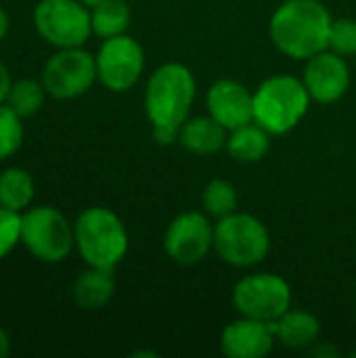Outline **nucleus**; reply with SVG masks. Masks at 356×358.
Segmentation results:
<instances>
[{
    "mask_svg": "<svg viewBox=\"0 0 356 358\" xmlns=\"http://www.w3.org/2000/svg\"><path fill=\"white\" fill-rule=\"evenodd\" d=\"M10 352V338L8 334L0 327V358H4Z\"/></svg>",
    "mask_w": 356,
    "mask_h": 358,
    "instance_id": "obj_28",
    "label": "nucleus"
},
{
    "mask_svg": "<svg viewBox=\"0 0 356 358\" xmlns=\"http://www.w3.org/2000/svg\"><path fill=\"white\" fill-rule=\"evenodd\" d=\"M21 243V214L0 206V260Z\"/></svg>",
    "mask_w": 356,
    "mask_h": 358,
    "instance_id": "obj_25",
    "label": "nucleus"
},
{
    "mask_svg": "<svg viewBox=\"0 0 356 358\" xmlns=\"http://www.w3.org/2000/svg\"><path fill=\"white\" fill-rule=\"evenodd\" d=\"M208 113L229 132L254 122V92L231 78L216 80L206 94Z\"/></svg>",
    "mask_w": 356,
    "mask_h": 358,
    "instance_id": "obj_13",
    "label": "nucleus"
},
{
    "mask_svg": "<svg viewBox=\"0 0 356 358\" xmlns=\"http://www.w3.org/2000/svg\"><path fill=\"white\" fill-rule=\"evenodd\" d=\"M214 252L229 266L252 268L269 256L271 233L260 218L237 210L214 224Z\"/></svg>",
    "mask_w": 356,
    "mask_h": 358,
    "instance_id": "obj_5",
    "label": "nucleus"
},
{
    "mask_svg": "<svg viewBox=\"0 0 356 358\" xmlns=\"http://www.w3.org/2000/svg\"><path fill=\"white\" fill-rule=\"evenodd\" d=\"M94 59L99 82L111 92L130 90L145 71V50L141 42L128 34L103 40Z\"/></svg>",
    "mask_w": 356,
    "mask_h": 358,
    "instance_id": "obj_10",
    "label": "nucleus"
},
{
    "mask_svg": "<svg viewBox=\"0 0 356 358\" xmlns=\"http://www.w3.org/2000/svg\"><path fill=\"white\" fill-rule=\"evenodd\" d=\"M130 19H132V13L126 0H105L97 4L94 8H90L92 34L103 40L126 34Z\"/></svg>",
    "mask_w": 356,
    "mask_h": 358,
    "instance_id": "obj_20",
    "label": "nucleus"
},
{
    "mask_svg": "<svg viewBox=\"0 0 356 358\" xmlns=\"http://www.w3.org/2000/svg\"><path fill=\"white\" fill-rule=\"evenodd\" d=\"M21 243L40 262H63L76 248L73 224L52 206L31 208L21 214Z\"/></svg>",
    "mask_w": 356,
    "mask_h": 358,
    "instance_id": "obj_6",
    "label": "nucleus"
},
{
    "mask_svg": "<svg viewBox=\"0 0 356 358\" xmlns=\"http://www.w3.org/2000/svg\"><path fill=\"white\" fill-rule=\"evenodd\" d=\"M34 178L23 168H6L0 174V206L13 212H23L34 201Z\"/></svg>",
    "mask_w": 356,
    "mask_h": 358,
    "instance_id": "obj_19",
    "label": "nucleus"
},
{
    "mask_svg": "<svg viewBox=\"0 0 356 358\" xmlns=\"http://www.w3.org/2000/svg\"><path fill=\"white\" fill-rule=\"evenodd\" d=\"M23 117L6 103H0V162L15 155L23 143Z\"/></svg>",
    "mask_w": 356,
    "mask_h": 358,
    "instance_id": "obj_23",
    "label": "nucleus"
},
{
    "mask_svg": "<svg viewBox=\"0 0 356 358\" xmlns=\"http://www.w3.org/2000/svg\"><path fill=\"white\" fill-rule=\"evenodd\" d=\"M73 239L80 258L88 266L113 271L128 254V231L122 218L103 206L86 208L73 222Z\"/></svg>",
    "mask_w": 356,
    "mask_h": 358,
    "instance_id": "obj_3",
    "label": "nucleus"
},
{
    "mask_svg": "<svg viewBox=\"0 0 356 358\" xmlns=\"http://www.w3.org/2000/svg\"><path fill=\"white\" fill-rule=\"evenodd\" d=\"M197 96V80L183 63H164L147 80L145 113L151 130H180Z\"/></svg>",
    "mask_w": 356,
    "mask_h": 358,
    "instance_id": "obj_2",
    "label": "nucleus"
},
{
    "mask_svg": "<svg viewBox=\"0 0 356 358\" xmlns=\"http://www.w3.org/2000/svg\"><path fill=\"white\" fill-rule=\"evenodd\" d=\"M327 48L342 55V57H355L356 55V19L340 17L332 21L329 27V42Z\"/></svg>",
    "mask_w": 356,
    "mask_h": 358,
    "instance_id": "obj_24",
    "label": "nucleus"
},
{
    "mask_svg": "<svg viewBox=\"0 0 356 358\" xmlns=\"http://www.w3.org/2000/svg\"><path fill=\"white\" fill-rule=\"evenodd\" d=\"M201 203L208 216L225 218L233 212H237L239 206V195L233 182L225 180V178H212L201 193Z\"/></svg>",
    "mask_w": 356,
    "mask_h": 358,
    "instance_id": "obj_21",
    "label": "nucleus"
},
{
    "mask_svg": "<svg viewBox=\"0 0 356 358\" xmlns=\"http://www.w3.org/2000/svg\"><path fill=\"white\" fill-rule=\"evenodd\" d=\"M229 130L222 128L210 113L187 117L178 132V145L193 155H214L227 147Z\"/></svg>",
    "mask_w": 356,
    "mask_h": 358,
    "instance_id": "obj_15",
    "label": "nucleus"
},
{
    "mask_svg": "<svg viewBox=\"0 0 356 358\" xmlns=\"http://www.w3.org/2000/svg\"><path fill=\"white\" fill-rule=\"evenodd\" d=\"M84 6H88V8H94L97 4H101V2H105V0H80Z\"/></svg>",
    "mask_w": 356,
    "mask_h": 358,
    "instance_id": "obj_29",
    "label": "nucleus"
},
{
    "mask_svg": "<svg viewBox=\"0 0 356 358\" xmlns=\"http://www.w3.org/2000/svg\"><path fill=\"white\" fill-rule=\"evenodd\" d=\"M275 338L281 346L292 350H304L313 344H317L321 336V323L319 319L308 310L290 308L283 313L275 323H271Z\"/></svg>",
    "mask_w": 356,
    "mask_h": 358,
    "instance_id": "obj_16",
    "label": "nucleus"
},
{
    "mask_svg": "<svg viewBox=\"0 0 356 358\" xmlns=\"http://www.w3.org/2000/svg\"><path fill=\"white\" fill-rule=\"evenodd\" d=\"M73 302L82 310H101L109 304L115 294V277L109 268L88 266L76 281H73Z\"/></svg>",
    "mask_w": 356,
    "mask_h": 358,
    "instance_id": "obj_17",
    "label": "nucleus"
},
{
    "mask_svg": "<svg viewBox=\"0 0 356 358\" xmlns=\"http://www.w3.org/2000/svg\"><path fill=\"white\" fill-rule=\"evenodd\" d=\"M275 342L277 338L271 323L250 317H239L220 334V350L229 358H264Z\"/></svg>",
    "mask_w": 356,
    "mask_h": 358,
    "instance_id": "obj_14",
    "label": "nucleus"
},
{
    "mask_svg": "<svg viewBox=\"0 0 356 358\" xmlns=\"http://www.w3.org/2000/svg\"><path fill=\"white\" fill-rule=\"evenodd\" d=\"M8 27H10V19H8V13L0 6V42L6 38L8 34Z\"/></svg>",
    "mask_w": 356,
    "mask_h": 358,
    "instance_id": "obj_27",
    "label": "nucleus"
},
{
    "mask_svg": "<svg viewBox=\"0 0 356 358\" xmlns=\"http://www.w3.org/2000/svg\"><path fill=\"white\" fill-rule=\"evenodd\" d=\"M10 86H13L10 73H8L6 65L0 63V103H6V96H8V92H10Z\"/></svg>",
    "mask_w": 356,
    "mask_h": 358,
    "instance_id": "obj_26",
    "label": "nucleus"
},
{
    "mask_svg": "<svg viewBox=\"0 0 356 358\" xmlns=\"http://www.w3.org/2000/svg\"><path fill=\"white\" fill-rule=\"evenodd\" d=\"M311 101L302 78L271 76L254 90V122L273 136L287 134L304 120Z\"/></svg>",
    "mask_w": 356,
    "mask_h": 358,
    "instance_id": "obj_4",
    "label": "nucleus"
},
{
    "mask_svg": "<svg viewBox=\"0 0 356 358\" xmlns=\"http://www.w3.org/2000/svg\"><path fill=\"white\" fill-rule=\"evenodd\" d=\"M97 80V59L82 46L59 48L42 69V84L46 92L61 101L82 96Z\"/></svg>",
    "mask_w": 356,
    "mask_h": 358,
    "instance_id": "obj_9",
    "label": "nucleus"
},
{
    "mask_svg": "<svg viewBox=\"0 0 356 358\" xmlns=\"http://www.w3.org/2000/svg\"><path fill=\"white\" fill-rule=\"evenodd\" d=\"M231 300L241 317L275 323L292 308V287L281 275L254 273L235 283Z\"/></svg>",
    "mask_w": 356,
    "mask_h": 358,
    "instance_id": "obj_8",
    "label": "nucleus"
},
{
    "mask_svg": "<svg viewBox=\"0 0 356 358\" xmlns=\"http://www.w3.org/2000/svg\"><path fill=\"white\" fill-rule=\"evenodd\" d=\"M302 82L313 101L323 105L340 101L350 88V67L346 57L329 48L311 57L304 65Z\"/></svg>",
    "mask_w": 356,
    "mask_h": 358,
    "instance_id": "obj_12",
    "label": "nucleus"
},
{
    "mask_svg": "<svg viewBox=\"0 0 356 358\" xmlns=\"http://www.w3.org/2000/svg\"><path fill=\"white\" fill-rule=\"evenodd\" d=\"M271 132L264 130L260 124L250 122L229 132L227 136V151L235 162L241 164H256L266 157L271 151Z\"/></svg>",
    "mask_w": 356,
    "mask_h": 358,
    "instance_id": "obj_18",
    "label": "nucleus"
},
{
    "mask_svg": "<svg viewBox=\"0 0 356 358\" xmlns=\"http://www.w3.org/2000/svg\"><path fill=\"white\" fill-rule=\"evenodd\" d=\"M214 250V224L204 212L178 214L164 233L166 256L183 266L201 262Z\"/></svg>",
    "mask_w": 356,
    "mask_h": 358,
    "instance_id": "obj_11",
    "label": "nucleus"
},
{
    "mask_svg": "<svg viewBox=\"0 0 356 358\" xmlns=\"http://www.w3.org/2000/svg\"><path fill=\"white\" fill-rule=\"evenodd\" d=\"M353 357H356V352H353Z\"/></svg>",
    "mask_w": 356,
    "mask_h": 358,
    "instance_id": "obj_30",
    "label": "nucleus"
},
{
    "mask_svg": "<svg viewBox=\"0 0 356 358\" xmlns=\"http://www.w3.org/2000/svg\"><path fill=\"white\" fill-rule=\"evenodd\" d=\"M44 94H46V88L42 82L23 78V80L13 82L10 92L6 96V105L21 117H29L40 111L44 103Z\"/></svg>",
    "mask_w": 356,
    "mask_h": 358,
    "instance_id": "obj_22",
    "label": "nucleus"
},
{
    "mask_svg": "<svg viewBox=\"0 0 356 358\" xmlns=\"http://www.w3.org/2000/svg\"><path fill=\"white\" fill-rule=\"evenodd\" d=\"M332 21L334 17L321 0H285L271 17L269 36L285 57L308 61L327 50Z\"/></svg>",
    "mask_w": 356,
    "mask_h": 358,
    "instance_id": "obj_1",
    "label": "nucleus"
},
{
    "mask_svg": "<svg viewBox=\"0 0 356 358\" xmlns=\"http://www.w3.org/2000/svg\"><path fill=\"white\" fill-rule=\"evenodd\" d=\"M34 25L55 48L84 46L92 36L90 8L80 0H40L34 8Z\"/></svg>",
    "mask_w": 356,
    "mask_h": 358,
    "instance_id": "obj_7",
    "label": "nucleus"
}]
</instances>
